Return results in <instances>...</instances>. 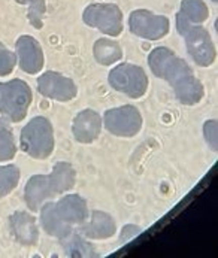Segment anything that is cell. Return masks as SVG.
Here are the masks:
<instances>
[{
    "instance_id": "1",
    "label": "cell",
    "mask_w": 218,
    "mask_h": 258,
    "mask_svg": "<svg viewBox=\"0 0 218 258\" xmlns=\"http://www.w3.org/2000/svg\"><path fill=\"white\" fill-rule=\"evenodd\" d=\"M148 64L157 78L168 81L177 99L184 105H197L205 94L203 84L194 76L191 68L166 46L154 48L148 55Z\"/></svg>"
},
{
    "instance_id": "2",
    "label": "cell",
    "mask_w": 218,
    "mask_h": 258,
    "mask_svg": "<svg viewBox=\"0 0 218 258\" xmlns=\"http://www.w3.org/2000/svg\"><path fill=\"white\" fill-rule=\"evenodd\" d=\"M88 220L87 202L78 194H68L59 202H46L40 206V224L46 234L59 240L68 237L75 225Z\"/></svg>"
},
{
    "instance_id": "3",
    "label": "cell",
    "mask_w": 218,
    "mask_h": 258,
    "mask_svg": "<svg viewBox=\"0 0 218 258\" xmlns=\"http://www.w3.org/2000/svg\"><path fill=\"white\" fill-rule=\"evenodd\" d=\"M76 173L72 164L60 161L52 167L49 175H33L24 189V200L30 211L36 212L40 206L59 194H63L75 186Z\"/></svg>"
},
{
    "instance_id": "4",
    "label": "cell",
    "mask_w": 218,
    "mask_h": 258,
    "mask_svg": "<svg viewBox=\"0 0 218 258\" xmlns=\"http://www.w3.org/2000/svg\"><path fill=\"white\" fill-rule=\"evenodd\" d=\"M21 149L32 158L45 160L54 151V130L52 124L45 116L32 118L20 136Z\"/></svg>"
},
{
    "instance_id": "5",
    "label": "cell",
    "mask_w": 218,
    "mask_h": 258,
    "mask_svg": "<svg viewBox=\"0 0 218 258\" xmlns=\"http://www.w3.org/2000/svg\"><path fill=\"white\" fill-rule=\"evenodd\" d=\"M33 94L26 81L12 79L0 82V113L12 121L20 122L26 118L32 105Z\"/></svg>"
},
{
    "instance_id": "6",
    "label": "cell",
    "mask_w": 218,
    "mask_h": 258,
    "mask_svg": "<svg viewBox=\"0 0 218 258\" xmlns=\"http://www.w3.org/2000/svg\"><path fill=\"white\" fill-rule=\"evenodd\" d=\"M82 21L100 33L111 37L120 36L124 30L123 11L115 3H91L82 12Z\"/></svg>"
},
{
    "instance_id": "7",
    "label": "cell",
    "mask_w": 218,
    "mask_h": 258,
    "mask_svg": "<svg viewBox=\"0 0 218 258\" xmlns=\"http://www.w3.org/2000/svg\"><path fill=\"white\" fill-rule=\"evenodd\" d=\"M109 84L115 91H120L132 99L142 97L148 90V76L141 66L123 63L109 72Z\"/></svg>"
},
{
    "instance_id": "8",
    "label": "cell",
    "mask_w": 218,
    "mask_h": 258,
    "mask_svg": "<svg viewBox=\"0 0 218 258\" xmlns=\"http://www.w3.org/2000/svg\"><path fill=\"white\" fill-rule=\"evenodd\" d=\"M129 27L135 36L158 40L169 33L171 23L165 15H157L148 9H136L129 17Z\"/></svg>"
},
{
    "instance_id": "9",
    "label": "cell",
    "mask_w": 218,
    "mask_h": 258,
    "mask_svg": "<svg viewBox=\"0 0 218 258\" xmlns=\"http://www.w3.org/2000/svg\"><path fill=\"white\" fill-rule=\"evenodd\" d=\"M103 121L109 133L120 138L136 136L142 128V115L132 105L109 109L105 112Z\"/></svg>"
},
{
    "instance_id": "10",
    "label": "cell",
    "mask_w": 218,
    "mask_h": 258,
    "mask_svg": "<svg viewBox=\"0 0 218 258\" xmlns=\"http://www.w3.org/2000/svg\"><path fill=\"white\" fill-rule=\"evenodd\" d=\"M185 45H187V51L191 55V58L202 68H208L215 61V46L214 42L211 39L209 32L202 27V26H196L191 27L185 35Z\"/></svg>"
},
{
    "instance_id": "11",
    "label": "cell",
    "mask_w": 218,
    "mask_h": 258,
    "mask_svg": "<svg viewBox=\"0 0 218 258\" xmlns=\"http://www.w3.org/2000/svg\"><path fill=\"white\" fill-rule=\"evenodd\" d=\"M37 91L43 97L57 102H69L78 94V88L71 78L52 71H48L37 78Z\"/></svg>"
},
{
    "instance_id": "12",
    "label": "cell",
    "mask_w": 218,
    "mask_h": 258,
    "mask_svg": "<svg viewBox=\"0 0 218 258\" xmlns=\"http://www.w3.org/2000/svg\"><path fill=\"white\" fill-rule=\"evenodd\" d=\"M20 69L29 75L39 74L43 68V51L40 43L30 35H23L15 42Z\"/></svg>"
},
{
    "instance_id": "13",
    "label": "cell",
    "mask_w": 218,
    "mask_h": 258,
    "mask_svg": "<svg viewBox=\"0 0 218 258\" xmlns=\"http://www.w3.org/2000/svg\"><path fill=\"white\" fill-rule=\"evenodd\" d=\"M209 17V9L203 0H181L180 11L177 14V30L185 35L191 27L202 26Z\"/></svg>"
},
{
    "instance_id": "14",
    "label": "cell",
    "mask_w": 218,
    "mask_h": 258,
    "mask_svg": "<svg viewBox=\"0 0 218 258\" xmlns=\"http://www.w3.org/2000/svg\"><path fill=\"white\" fill-rule=\"evenodd\" d=\"M102 130V118L93 109H84L79 112L72 124V133L75 139L81 144L94 142Z\"/></svg>"
},
{
    "instance_id": "15",
    "label": "cell",
    "mask_w": 218,
    "mask_h": 258,
    "mask_svg": "<svg viewBox=\"0 0 218 258\" xmlns=\"http://www.w3.org/2000/svg\"><path fill=\"white\" fill-rule=\"evenodd\" d=\"M11 233L24 246H33L39 240V230H37L36 218L27 212L17 211L9 218Z\"/></svg>"
},
{
    "instance_id": "16",
    "label": "cell",
    "mask_w": 218,
    "mask_h": 258,
    "mask_svg": "<svg viewBox=\"0 0 218 258\" xmlns=\"http://www.w3.org/2000/svg\"><path fill=\"white\" fill-rule=\"evenodd\" d=\"M90 220L79 225V233L87 237V239H96V240H102V239H108L115 234V221L114 218L102 211H94L91 214V217H88Z\"/></svg>"
},
{
    "instance_id": "17",
    "label": "cell",
    "mask_w": 218,
    "mask_h": 258,
    "mask_svg": "<svg viewBox=\"0 0 218 258\" xmlns=\"http://www.w3.org/2000/svg\"><path fill=\"white\" fill-rule=\"evenodd\" d=\"M93 55L97 63H100L103 66H109L123 58V48L120 46L118 42L102 37V39L96 40V43L93 46Z\"/></svg>"
},
{
    "instance_id": "18",
    "label": "cell",
    "mask_w": 218,
    "mask_h": 258,
    "mask_svg": "<svg viewBox=\"0 0 218 258\" xmlns=\"http://www.w3.org/2000/svg\"><path fill=\"white\" fill-rule=\"evenodd\" d=\"M63 248L69 257H94V248L90 242L84 240L79 234L71 233L68 237L62 239Z\"/></svg>"
},
{
    "instance_id": "19",
    "label": "cell",
    "mask_w": 218,
    "mask_h": 258,
    "mask_svg": "<svg viewBox=\"0 0 218 258\" xmlns=\"http://www.w3.org/2000/svg\"><path fill=\"white\" fill-rule=\"evenodd\" d=\"M17 154V145L12 128L5 118H0V163L9 161Z\"/></svg>"
},
{
    "instance_id": "20",
    "label": "cell",
    "mask_w": 218,
    "mask_h": 258,
    "mask_svg": "<svg viewBox=\"0 0 218 258\" xmlns=\"http://www.w3.org/2000/svg\"><path fill=\"white\" fill-rule=\"evenodd\" d=\"M18 5H26L27 9V20L29 23L40 30L43 27V17L46 14V2L45 0H15Z\"/></svg>"
},
{
    "instance_id": "21",
    "label": "cell",
    "mask_w": 218,
    "mask_h": 258,
    "mask_svg": "<svg viewBox=\"0 0 218 258\" xmlns=\"http://www.w3.org/2000/svg\"><path fill=\"white\" fill-rule=\"evenodd\" d=\"M20 182V169L14 164L0 167V199L6 197Z\"/></svg>"
},
{
    "instance_id": "22",
    "label": "cell",
    "mask_w": 218,
    "mask_h": 258,
    "mask_svg": "<svg viewBox=\"0 0 218 258\" xmlns=\"http://www.w3.org/2000/svg\"><path fill=\"white\" fill-rule=\"evenodd\" d=\"M15 64H17V55L0 42V76L12 74Z\"/></svg>"
},
{
    "instance_id": "23",
    "label": "cell",
    "mask_w": 218,
    "mask_h": 258,
    "mask_svg": "<svg viewBox=\"0 0 218 258\" xmlns=\"http://www.w3.org/2000/svg\"><path fill=\"white\" fill-rule=\"evenodd\" d=\"M203 135L209 144V147L212 148L214 151H217V121H208L205 124V128H203Z\"/></svg>"
},
{
    "instance_id": "24",
    "label": "cell",
    "mask_w": 218,
    "mask_h": 258,
    "mask_svg": "<svg viewBox=\"0 0 218 258\" xmlns=\"http://www.w3.org/2000/svg\"><path fill=\"white\" fill-rule=\"evenodd\" d=\"M211 2H214V3H217L218 0H211Z\"/></svg>"
}]
</instances>
